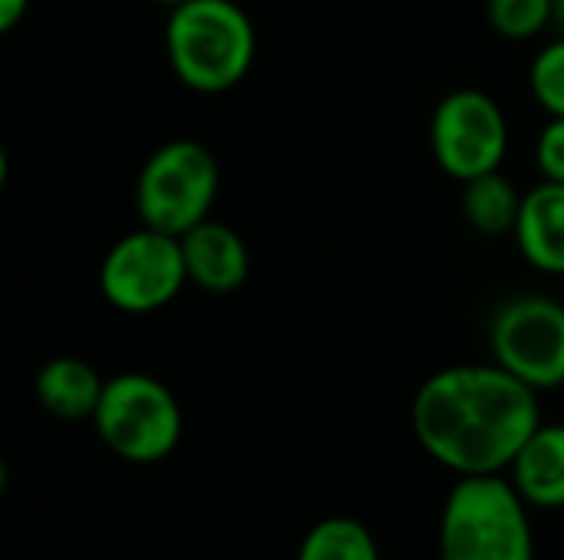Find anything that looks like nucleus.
I'll use <instances>...</instances> for the list:
<instances>
[{"instance_id":"f257e3e1","label":"nucleus","mask_w":564,"mask_h":560,"mask_svg":"<svg viewBox=\"0 0 564 560\" xmlns=\"http://www.w3.org/2000/svg\"><path fill=\"white\" fill-rule=\"evenodd\" d=\"M410 422L423 452L456 479L506 475L542 409L539 393L499 363H459L423 380Z\"/></svg>"},{"instance_id":"f03ea898","label":"nucleus","mask_w":564,"mask_h":560,"mask_svg":"<svg viewBox=\"0 0 564 560\" xmlns=\"http://www.w3.org/2000/svg\"><path fill=\"white\" fill-rule=\"evenodd\" d=\"M258 53V33L238 0H185L169 10L165 56L178 83L202 96L235 89Z\"/></svg>"},{"instance_id":"7ed1b4c3","label":"nucleus","mask_w":564,"mask_h":560,"mask_svg":"<svg viewBox=\"0 0 564 560\" xmlns=\"http://www.w3.org/2000/svg\"><path fill=\"white\" fill-rule=\"evenodd\" d=\"M529 508L509 475L456 479L440 515V560H535Z\"/></svg>"},{"instance_id":"20e7f679","label":"nucleus","mask_w":564,"mask_h":560,"mask_svg":"<svg viewBox=\"0 0 564 560\" xmlns=\"http://www.w3.org/2000/svg\"><path fill=\"white\" fill-rule=\"evenodd\" d=\"M93 429L116 459L155 465L178 449L185 416L162 380L149 373H116L106 380Z\"/></svg>"},{"instance_id":"39448f33","label":"nucleus","mask_w":564,"mask_h":560,"mask_svg":"<svg viewBox=\"0 0 564 560\" xmlns=\"http://www.w3.org/2000/svg\"><path fill=\"white\" fill-rule=\"evenodd\" d=\"M221 172L218 158L198 139H172L159 145L135 178V215L142 224L182 238L212 218Z\"/></svg>"},{"instance_id":"423d86ee","label":"nucleus","mask_w":564,"mask_h":560,"mask_svg":"<svg viewBox=\"0 0 564 560\" xmlns=\"http://www.w3.org/2000/svg\"><path fill=\"white\" fill-rule=\"evenodd\" d=\"M188 284L182 238L139 224L112 241L99 264V294L119 314L145 317L169 307Z\"/></svg>"},{"instance_id":"0eeeda50","label":"nucleus","mask_w":564,"mask_h":560,"mask_svg":"<svg viewBox=\"0 0 564 560\" xmlns=\"http://www.w3.org/2000/svg\"><path fill=\"white\" fill-rule=\"evenodd\" d=\"M430 149L436 165L459 185L499 172L509 152L506 109L482 89H453L430 119Z\"/></svg>"},{"instance_id":"6e6552de","label":"nucleus","mask_w":564,"mask_h":560,"mask_svg":"<svg viewBox=\"0 0 564 560\" xmlns=\"http://www.w3.org/2000/svg\"><path fill=\"white\" fill-rule=\"evenodd\" d=\"M489 350L535 393L564 386V304L542 294L506 300L489 323Z\"/></svg>"},{"instance_id":"1a4fd4ad","label":"nucleus","mask_w":564,"mask_h":560,"mask_svg":"<svg viewBox=\"0 0 564 560\" xmlns=\"http://www.w3.org/2000/svg\"><path fill=\"white\" fill-rule=\"evenodd\" d=\"M182 254L188 267V284L205 294H235L251 274V254L245 238L215 218H205L182 234Z\"/></svg>"},{"instance_id":"9d476101","label":"nucleus","mask_w":564,"mask_h":560,"mask_svg":"<svg viewBox=\"0 0 564 560\" xmlns=\"http://www.w3.org/2000/svg\"><path fill=\"white\" fill-rule=\"evenodd\" d=\"M512 238L519 254L535 271L564 277V182L542 178L522 195Z\"/></svg>"},{"instance_id":"9b49d317","label":"nucleus","mask_w":564,"mask_h":560,"mask_svg":"<svg viewBox=\"0 0 564 560\" xmlns=\"http://www.w3.org/2000/svg\"><path fill=\"white\" fill-rule=\"evenodd\" d=\"M506 475L532 508H564V422H542Z\"/></svg>"},{"instance_id":"f8f14e48","label":"nucleus","mask_w":564,"mask_h":560,"mask_svg":"<svg viewBox=\"0 0 564 560\" xmlns=\"http://www.w3.org/2000/svg\"><path fill=\"white\" fill-rule=\"evenodd\" d=\"M36 403L43 413L63 422H83L96 416L106 380L79 356H53L36 373Z\"/></svg>"},{"instance_id":"ddd939ff","label":"nucleus","mask_w":564,"mask_h":560,"mask_svg":"<svg viewBox=\"0 0 564 560\" xmlns=\"http://www.w3.org/2000/svg\"><path fill=\"white\" fill-rule=\"evenodd\" d=\"M519 211H522V195L502 172H489L463 185V215L469 228H476L486 238L512 234Z\"/></svg>"},{"instance_id":"4468645a","label":"nucleus","mask_w":564,"mask_h":560,"mask_svg":"<svg viewBox=\"0 0 564 560\" xmlns=\"http://www.w3.org/2000/svg\"><path fill=\"white\" fill-rule=\"evenodd\" d=\"M297 560H383L373 531L357 518H324L317 521L301 548Z\"/></svg>"},{"instance_id":"2eb2a0df","label":"nucleus","mask_w":564,"mask_h":560,"mask_svg":"<svg viewBox=\"0 0 564 560\" xmlns=\"http://www.w3.org/2000/svg\"><path fill=\"white\" fill-rule=\"evenodd\" d=\"M489 26L502 40H532L555 23V0H486Z\"/></svg>"},{"instance_id":"dca6fc26","label":"nucleus","mask_w":564,"mask_h":560,"mask_svg":"<svg viewBox=\"0 0 564 560\" xmlns=\"http://www.w3.org/2000/svg\"><path fill=\"white\" fill-rule=\"evenodd\" d=\"M529 89L549 116L564 119V33L535 53L529 66Z\"/></svg>"},{"instance_id":"f3484780","label":"nucleus","mask_w":564,"mask_h":560,"mask_svg":"<svg viewBox=\"0 0 564 560\" xmlns=\"http://www.w3.org/2000/svg\"><path fill=\"white\" fill-rule=\"evenodd\" d=\"M535 162H539L542 178L564 182V119H558V116H549L545 129L539 132Z\"/></svg>"},{"instance_id":"a211bd4d","label":"nucleus","mask_w":564,"mask_h":560,"mask_svg":"<svg viewBox=\"0 0 564 560\" xmlns=\"http://www.w3.org/2000/svg\"><path fill=\"white\" fill-rule=\"evenodd\" d=\"M26 13H30V0H0V33L17 30Z\"/></svg>"},{"instance_id":"6ab92c4d","label":"nucleus","mask_w":564,"mask_h":560,"mask_svg":"<svg viewBox=\"0 0 564 560\" xmlns=\"http://www.w3.org/2000/svg\"><path fill=\"white\" fill-rule=\"evenodd\" d=\"M555 23L562 26L564 33V0H555Z\"/></svg>"},{"instance_id":"aec40b11","label":"nucleus","mask_w":564,"mask_h":560,"mask_svg":"<svg viewBox=\"0 0 564 560\" xmlns=\"http://www.w3.org/2000/svg\"><path fill=\"white\" fill-rule=\"evenodd\" d=\"M152 3H162V7H169V10H172V7H178V3H185V0H152Z\"/></svg>"}]
</instances>
